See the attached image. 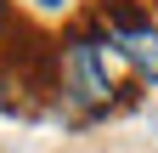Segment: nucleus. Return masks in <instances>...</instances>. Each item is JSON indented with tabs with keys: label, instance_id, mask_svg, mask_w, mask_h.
Masks as SVG:
<instances>
[{
	"label": "nucleus",
	"instance_id": "2",
	"mask_svg": "<svg viewBox=\"0 0 158 153\" xmlns=\"http://www.w3.org/2000/svg\"><path fill=\"white\" fill-rule=\"evenodd\" d=\"M90 23L113 40V51L130 63V74H135V80L158 85V23H152L147 11H135L130 0H107V6L96 11Z\"/></svg>",
	"mask_w": 158,
	"mask_h": 153
},
{
	"label": "nucleus",
	"instance_id": "4",
	"mask_svg": "<svg viewBox=\"0 0 158 153\" xmlns=\"http://www.w3.org/2000/svg\"><path fill=\"white\" fill-rule=\"evenodd\" d=\"M34 6H40V11H62L68 0H34Z\"/></svg>",
	"mask_w": 158,
	"mask_h": 153
},
{
	"label": "nucleus",
	"instance_id": "1",
	"mask_svg": "<svg viewBox=\"0 0 158 153\" xmlns=\"http://www.w3.org/2000/svg\"><path fill=\"white\" fill-rule=\"evenodd\" d=\"M124 57L113 51V40L96 23L68 28V40H56L51 51V91L73 108V119H96V113L118 108V80H124Z\"/></svg>",
	"mask_w": 158,
	"mask_h": 153
},
{
	"label": "nucleus",
	"instance_id": "3",
	"mask_svg": "<svg viewBox=\"0 0 158 153\" xmlns=\"http://www.w3.org/2000/svg\"><path fill=\"white\" fill-rule=\"evenodd\" d=\"M6 34H11V6L0 0V46H6Z\"/></svg>",
	"mask_w": 158,
	"mask_h": 153
}]
</instances>
